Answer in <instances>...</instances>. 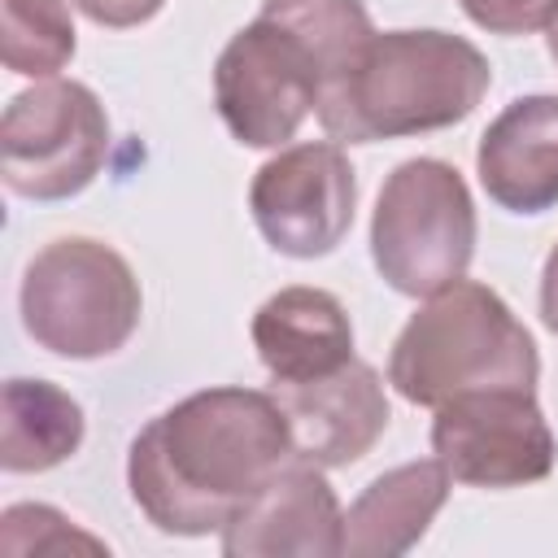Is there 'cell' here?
<instances>
[{
	"label": "cell",
	"instance_id": "obj_1",
	"mask_svg": "<svg viewBox=\"0 0 558 558\" xmlns=\"http://www.w3.org/2000/svg\"><path fill=\"white\" fill-rule=\"evenodd\" d=\"M292 462L275 392L201 388L140 427L126 453L131 501L166 536L222 532Z\"/></svg>",
	"mask_w": 558,
	"mask_h": 558
},
{
	"label": "cell",
	"instance_id": "obj_2",
	"mask_svg": "<svg viewBox=\"0 0 558 558\" xmlns=\"http://www.w3.org/2000/svg\"><path fill=\"white\" fill-rule=\"evenodd\" d=\"M493 83L488 57L449 31H384L318 92V122L340 144L440 131L475 113Z\"/></svg>",
	"mask_w": 558,
	"mask_h": 558
},
{
	"label": "cell",
	"instance_id": "obj_3",
	"mask_svg": "<svg viewBox=\"0 0 558 558\" xmlns=\"http://www.w3.org/2000/svg\"><path fill=\"white\" fill-rule=\"evenodd\" d=\"M541 357L514 310L475 279L432 292L401 327L388 353V384L410 405H445L462 392L527 388L536 392Z\"/></svg>",
	"mask_w": 558,
	"mask_h": 558
},
{
	"label": "cell",
	"instance_id": "obj_4",
	"mask_svg": "<svg viewBox=\"0 0 558 558\" xmlns=\"http://www.w3.org/2000/svg\"><path fill=\"white\" fill-rule=\"evenodd\" d=\"M17 305L26 336L70 362L118 353L144 314L131 262L92 235L48 240L22 270Z\"/></svg>",
	"mask_w": 558,
	"mask_h": 558
},
{
	"label": "cell",
	"instance_id": "obj_5",
	"mask_svg": "<svg viewBox=\"0 0 558 558\" xmlns=\"http://www.w3.org/2000/svg\"><path fill=\"white\" fill-rule=\"evenodd\" d=\"M371 257L401 296H432L466 279L475 257V201L458 166L410 157L384 179L371 214Z\"/></svg>",
	"mask_w": 558,
	"mask_h": 558
},
{
	"label": "cell",
	"instance_id": "obj_6",
	"mask_svg": "<svg viewBox=\"0 0 558 558\" xmlns=\"http://www.w3.org/2000/svg\"><path fill=\"white\" fill-rule=\"evenodd\" d=\"M109 157V118L78 78H44L17 92L0 118V179L26 201L78 196Z\"/></svg>",
	"mask_w": 558,
	"mask_h": 558
},
{
	"label": "cell",
	"instance_id": "obj_7",
	"mask_svg": "<svg viewBox=\"0 0 558 558\" xmlns=\"http://www.w3.org/2000/svg\"><path fill=\"white\" fill-rule=\"evenodd\" d=\"M323 70L279 22L253 17L214 61V105L244 148H283L318 105Z\"/></svg>",
	"mask_w": 558,
	"mask_h": 558
},
{
	"label": "cell",
	"instance_id": "obj_8",
	"mask_svg": "<svg viewBox=\"0 0 558 558\" xmlns=\"http://www.w3.org/2000/svg\"><path fill=\"white\" fill-rule=\"evenodd\" d=\"M432 453L458 484L523 488L554 471L558 445L527 388H484L436 405Z\"/></svg>",
	"mask_w": 558,
	"mask_h": 558
},
{
	"label": "cell",
	"instance_id": "obj_9",
	"mask_svg": "<svg viewBox=\"0 0 558 558\" xmlns=\"http://www.w3.org/2000/svg\"><path fill=\"white\" fill-rule=\"evenodd\" d=\"M248 209L275 253L323 257L353 227L357 174L344 148L331 140L292 144V148H279L253 174Z\"/></svg>",
	"mask_w": 558,
	"mask_h": 558
},
{
	"label": "cell",
	"instance_id": "obj_10",
	"mask_svg": "<svg viewBox=\"0 0 558 558\" xmlns=\"http://www.w3.org/2000/svg\"><path fill=\"white\" fill-rule=\"evenodd\" d=\"M270 392L288 414L292 458L323 471L349 466L362 453H371L392 418L384 379L362 357H349L340 371L305 384H275Z\"/></svg>",
	"mask_w": 558,
	"mask_h": 558
},
{
	"label": "cell",
	"instance_id": "obj_11",
	"mask_svg": "<svg viewBox=\"0 0 558 558\" xmlns=\"http://www.w3.org/2000/svg\"><path fill=\"white\" fill-rule=\"evenodd\" d=\"M344 545V510L323 480V466L288 462L227 527L222 554L227 558H336Z\"/></svg>",
	"mask_w": 558,
	"mask_h": 558
},
{
	"label": "cell",
	"instance_id": "obj_12",
	"mask_svg": "<svg viewBox=\"0 0 558 558\" xmlns=\"http://www.w3.org/2000/svg\"><path fill=\"white\" fill-rule=\"evenodd\" d=\"M484 192L510 214L558 205V96L510 100L475 148Z\"/></svg>",
	"mask_w": 558,
	"mask_h": 558
},
{
	"label": "cell",
	"instance_id": "obj_13",
	"mask_svg": "<svg viewBox=\"0 0 558 558\" xmlns=\"http://www.w3.org/2000/svg\"><path fill=\"white\" fill-rule=\"evenodd\" d=\"M253 349L275 384H305L353 357V323L327 288H279L253 314Z\"/></svg>",
	"mask_w": 558,
	"mask_h": 558
},
{
	"label": "cell",
	"instance_id": "obj_14",
	"mask_svg": "<svg viewBox=\"0 0 558 558\" xmlns=\"http://www.w3.org/2000/svg\"><path fill=\"white\" fill-rule=\"evenodd\" d=\"M449 471L440 458L401 462L375 475L362 497L344 514V545L349 558H397L423 541L432 519L449 497Z\"/></svg>",
	"mask_w": 558,
	"mask_h": 558
},
{
	"label": "cell",
	"instance_id": "obj_15",
	"mask_svg": "<svg viewBox=\"0 0 558 558\" xmlns=\"http://www.w3.org/2000/svg\"><path fill=\"white\" fill-rule=\"evenodd\" d=\"M83 405L48 379H9L0 392V466L48 471L83 445Z\"/></svg>",
	"mask_w": 558,
	"mask_h": 558
},
{
	"label": "cell",
	"instance_id": "obj_16",
	"mask_svg": "<svg viewBox=\"0 0 558 558\" xmlns=\"http://www.w3.org/2000/svg\"><path fill=\"white\" fill-rule=\"evenodd\" d=\"M262 17L288 26L314 52L323 87L336 83L375 35L362 0H262Z\"/></svg>",
	"mask_w": 558,
	"mask_h": 558
},
{
	"label": "cell",
	"instance_id": "obj_17",
	"mask_svg": "<svg viewBox=\"0 0 558 558\" xmlns=\"http://www.w3.org/2000/svg\"><path fill=\"white\" fill-rule=\"evenodd\" d=\"M74 57L65 0H4V65L26 78H52Z\"/></svg>",
	"mask_w": 558,
	"mask_h": 558
},
{
	"label": "cell",
	"instance_id": "obj_18",
	"mask_svg": "<svg viewBox=\"0 0 558 558\" xmlns=\"http://www.w3.org/2000/svg\"><path fill=\"white\" fill-rule=\"evenodd\" d=\"M462 13L493 35H532L558 17V0H458Z\"/></svg>",
	"mask_w": 558,
	"mask_h": 558
},
{
	"label": "cell",
	"instance_id": "obj_19",
	"mask_svg": "<svg viewBox=\"0 0 558 558\" xmlns=\"http://www.w3.org/2000/svg\"><path fill=\"white\" fill-rule=\"evenodd\" d=\"M83 17H92L96 26H113V31H126V26H140L148 17L161 13L166 0H70Z\"/></svg>",
	"mask_w": 558,
	"mask_h": 558
},
{
	"label": "cell",
	"instance_id": "obj_20",
	"mask_svg": "<svg viewBox=\"0 0 558 558\" xmlns=\"http://www.w3.org/2000/svg\"><path fill=\"white\" fill-rule=\"evenodd\" d=\"M541 318H545V327L558 336V244L549 248L545 270H541Z\"/></svg>",
	"mask_w": 558,
	"mask_h": 558
},
{
	"label": "cell",
	"instance_id": "obj_21",
	"mask_svg": "<svg viewBox=\"0 0 558 558\" xmlns=\"http://www.w3.org/2000/svg\"><path fill=\"white\" fill-rule=\"evenodd\" d=\"M545 31H549V57H554V61H558V17H554V22H549V26H545Z\"/></svg>",
	"mask_w": 558,
	"mask_h": 558
}]
</instances>
